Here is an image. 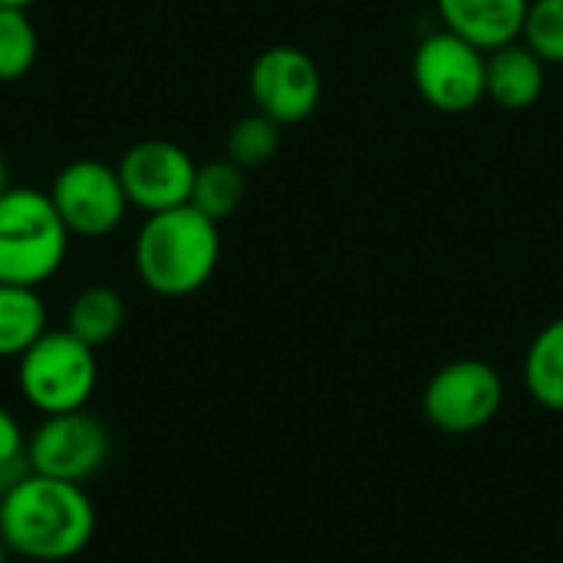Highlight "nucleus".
I'll use <instances>...</instances> for the list:
<instances>
[{"label":"nucleus","mask_w":563,"mask_h":563,"mask_svg":"<svg viewBox=\"0 0 563 563\" xmlns=\"http://www.w3.org/2000/svg\"><path fill=\"white\" fill-rule=\"evenodd\" d=\"M96 534V508L82 485L26 472L0 495V538L10 554L59 563L82 554Z\"/></svg>","instance_id":"1"},{"label":"nucleus","mask_w":563,"mask_h":563,"mask_svg":"<svg viewBox=\"0 0 563 563\" xmlns=\"http://www.w3.org/2000/svg\"><path fill=\"white\" fill-rule=\"evenodd\" d=\"M221 231L218 221L195 205L145 214L135 234L139 280L158 297H191L218 271Z\"/></svg>","instance_id":"2"},{"label":"nucleus","mask_w":563,"mask_h":563,"mask_svg":"<svg viewBox=\"0 0 563 563\" xmlns=\"http://www.w3.org/2000/svg\"><path fill=\"white\" fill-rule=\"evenodd\" d=\"M69 231L40 188H7L0 198V284L40 287L59 274Z\"/></svg>","instance_id":"3"},{"label":"nucleus","mask_w":563,"mask_h":563,"mask_svg":"<svg viewBox=\"0 0 563 563\" xmlns=\"http://www.w3.org/2000/svg\"><path fill=\"white\" fill-rule=\"evenodd\" d=\"M23 399L40 416L86 409L99 383V360L89 343L63 330H46L16 366Z\"/></svg>","instance_id":"4"},{"label":"nucleus","mask_w":563,"mask_h":563,"mask_svg":"<svg viewBox=\"0 0 563 563\" xmlns=\"http://www.w3.org/2000/svg\"><path fill=\"white\" fill-rule=\"evenodd\" d=\"M505 402V383L485 360H452L422 389V416L449 435L485 429Z\"/></svg>","instance_id":"5"},{"label":"nucleus","mask_w":563,"mask_h":563,"mask_svg":"<svg viewBox=\"0 0 563 563\" xmlns=\"http://www.w3.org/2000/svg\"><path fill=\"white\" fill-rule=\"evenodd\" d=\"M49 198L69 234L96 241L109 238L132 208L122 188V178L112 165L99 158H76L49 185Z\"/></svg>","instance_id":"6"},{"label":"nucleus","mask_w":563,"mask_h":563,"mask_svg":"<svg viewBox=\"0 0 563 563\" xmlns=\"http://www.w3.org/2000/svg\"><path fill=\"white\" fill-rule=\"evenodd\" d=\"M109 459V432L86 409L43 416L26 435V468L46 478L82 485L102 472Z\"/></svg>","instance_id":"7"},{"label":"nucleus","mask_w":563,"mask_h":563,"mask_svg":"<svg viewBox=\"0 0 563 563\" xmlns=\"http://www.w3.org/2000/svg\"><path fill=\"white\" fill-rule=\"evenodd\" d=\"M485 56L468 40L439 30L426 36L412 59L419 96L439 112H468L485 99Z\"/></svg>","instance_id":"8"},{"label":"nucleus","mask_w":563,"mask_h":563,"mask_svg":"<svg viewBox=\"0 0 563 563\" xmlns=\"http://www.w3.org/2000/svg\"><path fill=\"white\" fill-rule=\"evenodd\" d=\"M247 86L257 112L271 115L277 125H297L310 119L323 96L320 69L300 46L264 49L251 66Z\"/></svg>","instance_id":"9"},{"label":"nucleus","mask_w":563,"mask_h":563,"mask_svg":"<svg viewBox=\"0 0 563 563\" xmlns=\"http://www.w3.org/2000/svg\"><path fill=\"white\" fill-rule=\"evenodd\" d=\"M115 172L122 178L129 205L145 214H155L191 201L198 165L181 145L165 139H145L119 158Z\"/></svg>","instance_id":"10"},{"label":"nucleus","mask_w":563,"mask_h":563,"mask_svg":"<svg viewBox=\"0 0 563 563\" xmlns=\"http://www.w3.org/2000/svg\"><path fill=\"white\" fill-rule=\"evenodd\" d=\"M449 33L468 40L482 53L515 43L525 33L531 0H435Z\"/></svg>","instance_id":"11"},{"label":"nucleus","mask_w":563,"mask_h":563,"mask_svg":"<svg viewBox=\"0 0 563 563\" xmlns=\"http://www.w3.org/2000/svg\"><path fill=\"white\" fill-rule=\"evenodd\" d=\"M544 92V59L528 43H508L485 56V99L498 109L525 112Z\"/></svg>","instance_id":"12"},{"label":"nucleus","mask_w":563,"mask_h":563,"mask_svg":"<svg viewBox=\"0 0 563 563\" xmlns=\"http://www.w3.org/2000/svg\"><path fill=\"white\" fill-rule=\"evenodd\" d=\"M122 323H125V300L115 287L106 284H92L79 290L66 307V330L82 343H89L92 350L112 343Z\"/></svg>","instance_id":"13"},{"label":"nucleus","mask_w":563,"mask_h":563,"mask_svg":"<svg viewBox=\"0 0 563 563\" xmlns=\"http://www.w3.org/2000/svg\"><path fill=\"white\" fill-rule=\"evenodd\" d=\"M46 330L43 297L33 287L0 284V360H20Z\"/></svg>","instance_id":"14"},{"label":"nucleus","mask_w":563,"mask_h":563,"mask_svg":"<svg viewBox=\"0 0 563 563\" xmlns=\"http://www.w3.org/2000/svg\"><path fill=\"white\" fill-rule=\"evenodd\" d=\"M525 389L541 409L563 412V317L551 320L531 340L525 356Z\"/></svg>","instance_id":"15"},{"label":"nucleus","mask_w":563,"mask_h":563,"mask_svg":"<svg viewBox=\"0 0 563 563\" xmlns=\"http://www.w3.org/2000/svg\"><path fill=\"white\" fill-rule=\"evenodd\" d=\"M241 201H244V168H238L231 158L198 165L188 205H195L201 214L221 224L241 208Z\"/></svg>","instance_id":"16"},{"label":"nucleus","mask_w":563,"mask_h":563,"mask_svg":"<svg viewBox=\"0 0 563 563\" xmlns=\"http://www.w3.org/2000/svg\"><path fill=\"white\" fill-rule=\"evenodd\" d=\"M40 53L36 26L26 10L0 7V82L23 79Z\"/></svg>","instance_id":"17"},{"label":"nucleus","mask_w":563,"mask_h":563,"mask_svg":"<svg viewBox=\"0 0 563 563\" xmlns=\"http://www.w3.org/2000/svg\"><path fill=\"white\" fill-rule=\"evenodd\" d=\"M224 148L238 168H264L280 148V125L264 112H251L231 125Z\"/></svg>","instance_id":"18"},{"label":"nucleus","mask_w":563,"mask_h":563,"mask_svg":"<svg viewBox=\"0 0 563 563\" xmlns=\"http://www.w3.org/2000/svg\"><path fill=\"white\" fill-rule=\"evenodd\" d=\"M521 36L544 63H563V0H531Z\"/></svg>","instance_id":"19"},{"label":"nucleus","mask_w":563,"mask_h":563,"mask_svg":"<svg viewBox=\"0 0 563 563\" xmlns=\"http://www.w3.org/2000/svg\"><path fill=\"white\" fill-rule=\"evenodd\" d=\"M26 468V435L23 426L16 422V416L10 409L0 406V495L23 478Z\"/></svg>","instance_id":"20"},{"label":"nucleus","mask_w":563,"mask_h":563,"mask_svg":"<svg viewBox=\"0 0 563 563\" xmlns=\"http://www.w3.org/2000/svg\"><path fill=\"white\" fill-rule=\"evenodd\" d=\"M33 3H40V0H0V7H20V10H30Z\"/></svg>","instance_id":"21"},{"label":"nucleus","mask_w":563,"mask_h":563,"mask_svg":"<svg viewBox=\"0 0 563 563\" xmlns=\"http://www.w3.org/2000/svg\"><path fill=\"white\" fill-rule=\"evenodd\" d=\"M7 188H10V185H7V165H3V155H0V198H3Z\"/></svg>","instance_id":"22"},{"label":"nucleus","mask_w":563,"mask_h":563,"mask_svg":"<svg viewBox=\"0 0 563 563\" xmlns=\"http://www.w3.org/2000/svg\"><path fill=\"white\" fill-rule=\"evenodd\" d=\"M0 563H10V548H7L3 538H0Z\"/></svg>","instance_id":"23"}]
</instances>
